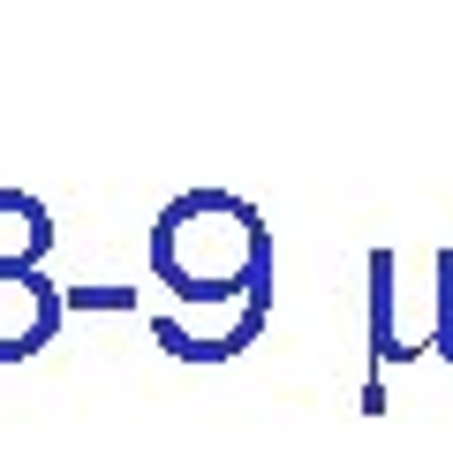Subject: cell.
Segmentation results:
<instances>
[{"label":"cell","instance_id":"1","mask_svg":"<svg viewBox=\"0 0 453 453\" xmlns=\"http://www.w3.org/2000/svg\"><path fill=\"white\" fill-rule=\"evenodd\" d=\"M53 325H61V303H53V288L31 265H23V273H0V363L38 356L53 340Z\"/></svg>","mask_w":453,"mask_h":453}]
</instances>
